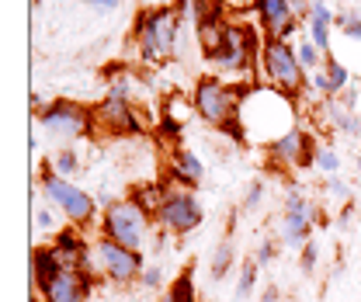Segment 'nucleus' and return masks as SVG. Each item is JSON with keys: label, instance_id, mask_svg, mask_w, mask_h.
Listing matches in <instances>:
<instances>
[{"label": "nucleus", "instance_id": "dca6fc26", "mask_svg": "<svg viewBox=\"0 0 361 302\" xmlns=\"http://www.w3.org/2000/svg\"><path fill=\"white\" fill-rule=\"evenodd\" d=\"M310 4H313L310 21H306V28H310V42H313L323 56H330V28H334V14H330V7H326L323 0H310Z\"/></svg>", "mask_w": 361, "mask_h": 302}, {"label": "nucleus", "instance_id": "a878e982", "mask_svg": "<svg viewBox=\"0 0 361 302\" xmlns=\"http://www.w3.org/2000/svg\"><path fill=\"white\" fill-rule=\"evenodd\" d=\"M261 198H264V181H254L250 188H247V195H243V212H254L257 205H261Z\"/></svg>", "mask_w": 361, "mask_h": 302}, {"label": "nucleus", "instance_id": "c756f323", "mask_svg": "<svg viewBox=\"0 0 361 302\" xmlns=\"http://www.w3.org/2000/svg\"><path fill=\"white\" fill-rule=\"evenodd\" d=\"M35 226H39L42 233H52V236L59 233V229H56V219H52V209H35Z\"/></svg>", "mask_w": 361, "mask_h": 302}, {"label": "nucleus", "instance_id": "7c9ffc66", "mask_svg": "<svg viewBox=\"0 0 361 302\" xmlns=\"http://www.w3.org/2000/svg\"><path fill=\"white\" fill-rule=\"evenodd\" d=\"M326 191H330L334 198H348V184H344L341 177H330V181H326Z\"/></svg>", "mask_w": 361, "mask_h": 302}, {"label": "nucleus", "instance_id": "20e7f679", "mask_svg": "<svg viewBox=\"0 0 361 302\" xmlns=\"http://www.w3.org/2000/svg\"><path fill=\"white\" fill-rule=\"evenodd\" d=\"M101 236H108L129 250H146L149 240L157 236V219L135 195L111 198V202H104V212H101Z\"/></svg>", "mask_w": 361, "mask_h": 302}, {"label": "nucleus", "instance_id": "f257e3e1", "mask_svg": "<svg viewBox=\"0 0 361 302\" xmlns=\"http://www.w3.org/2000/svg\"><path fill=\"white\" fill-rule=\"evenodd\" d=\"M247 87L229 84L216 73L198 77L191 87V104H195V119H202L205 126L226 132L229 139L243 143V126H240V101H243Z\"/></svg>", "mask_w": 361, "mask_h": 302}, {"label": "nucleus", "instance_id": "423d86ee", "mask_svg": "<svg viewBox=\"0 0 361 302\" xmlns=\"http://www.w3.org/2000/svg\"><path fill=\"white\" fill-rule=\"evenodd\" d=\"M90 274H101L108 278L111 285H135L139 274L146 271V260H142V250H129L108 236H94L90 240Z\"/></svg>", "mask_w": 361, "mask_h": 302}, {"label": "nucleus", "instance_id": "473e14b6", "mask_svg": "<svg viewBox=\"0 0 361 302\" xmlns=\"http://www.w3.org/2000/svg\"><path fill=\"white\" fill-rule=\"evenodd\" d=\"M261 302H278V289H274V285H268V289L261 292Z\"/></svg>", "mask_w": 361, "mask_h": 302}, {"label": "nucleus", "instance_id": "393cba45", "mask_svg": "<svg viewBox=\"0 0 361 302\" xmlns=\"http://www.w3.org/2000/svg\"><path fill=\"white\" fill-rule=\"evenodd\" d=\"M334 25H337L348 39L361 42V18H358V14H341V18H334Z\"/></svg>", "mask_w": 361, "mask_h": 302}, {"label": "nucleus", "instance_id": "b1692460", "mask_svg": "<svg viewBox=\"0 0 361 302\" xmlns=\"http://www.w3.org/2000/svg\"><path fill=\"white\" fill-rule=\"evenodd\" d=\"M316 167H319V174H326V177H337V174H341L337 150H334V146H319V150H316Z\"/></svg>", "mask_w": 361, "mask_h": 302}, {"label": "nucleus", "instance_id": "7ed1b4c3", "mask_svg": "<svg viewBox=\"0 0 361 302\" xmlns=\"http://www.w3.org/2000/svg\"><path fill=\"white\" fill-rule=\"evenodd\" d=\"M257 84L271 87V90H278L292 101H299L306 94L310 73L302 70L295 45L285 42V39H264L261 42V49H257Z\"/></svg>", "mask_w": 361, "mask_h": 302}, {"label": "nucleus", "instance_id": "6ab92c4d", "mask_svg": "<svg viewBox=\"0 0 361 302\" xmlns=\"http://www.w3.org/2000/svg\"><path fill=\"white\" fill-rule=\"evenodd\" d=\"M233 260H236V250H233L229 240H223V243L212 250V260H209V274H212V282H223L226 274H229V267H233Z\"/></svg>", "mask_w": 361, "mask_h": 302}, {"label": "nucleus", "instance_id": "2f4dec72", "mask_svg": "<svg viewBox=\"0 0 361 302\" xmlns=\"http://www.w3.org/2000/svg\"><path fill=\"white\" fill-rule=\"evenodd\" d=\"M94 7H101V11H115V7H122V0H87Z\"/></svg>", "mask_w": 361, "mask_h": 302}, {"label": "nucleus", "instance_id": "9b49d317", "mask_svg": "<svg viewBox=\"0 0 361 302\" xmlns=\"http://www.w3.org/2000/svg\"><path fill=\"white\" fill-rule=\"evenodd\" d=\"M94 129L108 132V135H139L142 122L135 115V104L122 94H104L101 104H94Z\"/></svg>", "mask_w": 361, "mask_h": 302}, {"label": "nucleus", "instance_id": "5701e85b", "mask_svg": "<svg viewBox=\"0 0 361 302\" xmlns=\"http://www.w3.org/2000/svg\"><path fill=\"white\" fill-rule=\"evenodd\" d=\"M174 299L180 302H198V296H195V278H191V267H184L178 278L171 282V289H167Z\"/></svg>", "mask_w": 361, "mask_h": 302}, {"label": "nucleus", "instance_id": "c85d7f7f", "mask_svg": "<svg viewBox=\"0 0 361 302\" xmlns=\"http://www.w3.org/2000/svg\"><path fill=\"white\" fill-rule=\"evenodd\" d=\"M274 254H278V243H274V240H261V243H257V250H254V260L264 267V264L274 260Z\"/></svg>", "mask_w": 361, "mask_h": 302}, {"label": "nucleus", "instance_id": "c9c22d12", "mask_svg": "<svg viewBox=\"0 0 361 302\" xmlns=\"http://www.w3.org/2000/svg\"><path fill=\"white\" fill-rule=\"evenodd\" d=\"M233 302H240V299H233Z\"/></svg>", "mask_w": 361, "mask_h": 302}, {"label": "nucleus", "instance_id": "a211bd4d", "mask_svg": "<svg viewBox=\"0 0 361 302\" xmlns=\"http://www.w3.org/2000/svg\"><path fill=\"white\" fill-rule=\"evenodd\" d=\"M45 167L52 174H59V177H66V181H73V177L80 174V157H77V150L63 146V150H56V153L45 160Z\"/></svg>", "mask_w": 361, "mask_h": 302}, {"label": "nucleus", "instance_id": "412c9836", "mask_svg": "<svg viewBox=\"0 0 361 302\" xmlns=\"http://www.w3.org/2000/svg\"><path fill=\"white\" fill-rule=\"evenodd\" d=\"M323 70H326V77H330V84H334V90H337V97L351 87V70L344 66V63H337L334 56H326L323 59Z\"/></svg>", "mask_w": 361, "mask_h": 302}, {"label": "nucleus", "instance_id": "cd10ccee", "mask_svg": "<svg viewBox=\"0 0 361 302\" xmlns=\"http://www.w3.org/2000/svg\"><path fill=\"white\" fill-rule=\"evenodd\" d=\"M316 258H319V247H316V240H310V243H302V254H299V267L310 274L316 267Z\"/></svg>", "mask_w": 361, "mask_h": 302}, {"label": "nucleus", "instance_id": "39448f33", "mask_svg": "<svg viewBox=\"0 0 361 302\" xmlns=\"http://www.w3.org/2000/svg\"><path fill=\"white\" fill-rule=\"evenodd\" d=\"M39 188L45 191L49 205L66 219V226L90 229V226L97 222V202H94V195L84 191L77 181H66V177H59V174H52L45 167L42 177H39Z\"/></svg>", "mask_w": 361, "mask_h": 302}, {"label": "nucleus", "instance_id": "2eb2a0df", "mask_svg": "<svg viewBox=\"0 0 361 302\" xmlns=\"http://www.w3.org/2000/svg\"><path fill=\"white\" fill-rule=\"evenodd\" d=\"M319 115H323V122L337 132V135L361 139V115H358V111H351L344 101H337V97L323 101V104H319Z\"/></svg>", "mask_w": 361, "mask_h": 302}, {"label": "nucleus", "instance_id": "f8f14e48", "mask_svg": "<svg viewBox=\"0 0 361 302\" xmlns=\"http://www.w3.org/2000/svg\"><path fill=\"white\" fill-rule=\"evenodd\" d=\"M90 292H94V274L66 264L35 285V296H42V302H84Z\"/></svg>", "mask_w": 361, "mask_h": 302}, {"label": "nucleus", "instance_id": "1a4fd4ad", "mask_svg": "<svg viewBox=\"0 0 361 302\" xmlns=\"http://www.w3.org/2000/svg\"><path fill=\"white\" fill-rule=\"evenodd\" d=\"M316 150H319L316 135L310 129H302V126L288 129L285 135H278L274 143L264 146V153H268V160H271L274 171H302V167H316Z\"/></svg>", "mask_w": 361, "mask_h": 302}, {"label": "nucleus", "instance_id": "f704fd0d", "mask_svg": "<svg viewBox=\"0 0 361 302\" xmlns=\"http://www.w3.org/2000/svg\"><path fill=\"white\" fill-rule=\"evenodd\" d=\"M355 167H358V174H361V157H358V160H355Z\"/></svg>", "mask_w": 361, "mask_h": 302}, {"label": "nucleus", "instance_id": "4be33fe9", "mask_svg": "<svg viewBox=\"0 0 361 302\" xmlns=\"http://www.w3.org/2000/svg\"><path fill=\"white\" fill-rule=\"evenodd\" d=\"M295 52H299V63H302V70H306V73L319 70V66H323V59H326V56H323V52L310 42V35H306L302 42H295Z\"/></svg>", "mask_w": 361, "mask_h": 302}, {"label": "nucleus", "instance_id": "f3484780", "mask_svg": "<svg viewBox=\"0 0 361 302\" xmlns=\"http://www.w3.org/2000/svg\"><path fill=\"white\" fill-rule=\"evenodd\" d=\"M188 119H195L191 97H184V94H167V101H164V129L180 132L188 126Z\"/></svg>", "mask_w": 361, "mask_h": 302}, {"label": "nucleus", "instance_id": "6e6552de", "mask_svg": "<svg viewBox=\"0 0 361 302\" xmlns=\"http://www.w3.org/2000/svg\"><path fill=\"white\" fill-rule=\"evenodd\" d=\"M42 122V129L52 135V139H87L94 129V108L87 104H77V101H52V104H42V111L35 115Z\"/></svg>", "mask_w": 361, "mask_h": 302}, {"label": "nucleus", "instance_id": "9d476101", "mask_svg": "<svg viewBox=\"0 0 361 302\" xmlns=\"http://www.w3.org/2000/svg\"><path fill=\"white\" fill-rule=\"evenodd\" d=\"M316 226V202H310L302 195V188H288L285 191V209H281V219H278V240L285 247H302L310 243Z\"/></svg>", "mask_w": 361, "mask_h": 302}, {"label": "nucleus", "instance_id": "72a5a7b5", "mask_svg": "<svg viewBox=\"0 0 361 302\" xmlns=\"http://www.w3.org/2000/svg\"><path fill=\"white\" fill-rule=\"evenodd\" d=\"M157 302H180V299H174L171 292H164V296H160V299H157Z\"/></svg>", "mask_w": 361, "mask_h": 302}, {"label": "nucleus", "instance_id": "aec40b11", "mask_svg": "<svg viewBox=\"0 0 361 302\" xmlns=\"http://www.w3.org/2000/svg\"><path fill=\"white\" fill-rule=\"evenodd\" d=\"M257 271H261V264L254 258H247L243 264H240V278H236V296L233 299H247L250 292H254V285H257Z\"/></svg>", "mask_w": 361, "mask_h": 302}, {"label": "nucleus", "instance_id": "ddd939ff", "mask_svg": "<svg viewBox=\"0 0 361 302\" xmlns=\"http://www.w3.org/2000/svg\"><path fill=\"white\" fill-rule=\"evenodd\" d=\"M292 4H295V0H250V7H254V14H257V21H261L264 39H285V42H288V35L299 28Z\"/></svg>", "mask_w": 361, "mask_h": 302}, {"label": "nucleus", "instance_id": "bb28decb", "mask_svg": "<svg viewBox=\"0 0 361 302\" xmlns=\"http://www.w3.org/2000/svg\"><path fill=\"white\" fill-rule=\"evenodd\" d=\"M135 285H142V289H160V285H164V267H160V264L146 267V271L139 274V282H135Z\"/></svg>", "mask_w": 361, "mask_h": 302}, {"label": "nucleus", "instance_id": "f03ea898", "mask_svg": "<svg viewBox=\"0 0 361 302\" xmlns=\"http://www.w3.org/2000/svg\"><path fill=\"white\" fill-rule=\"evenodd\" d=\"M180 4H164V7H149L135 18L133 25V42L142 56V63H167L171 56H180Z\"/></svg>", "mask_w": 361, "mask_h": 302}, {"label": "nucleus", "instance_id": "4468645a", "mask_svg": "<svg viewBox=\"0 0 361 302\" xmlns=\"http://www.w3.org/2000/svg\"><path fill=\"white\" fill-rule=\"evenodd\" d=\"M167 174H171V181L180 184V188H198L202 184V177H205V164L198 160V153H191V150H171V164H167Z\"/></svg>", "mask_w": 361, "mask_h": 302}, {"label": "nucleus", "instance_id": "0eeeda50", "mask_svg": "<svg viewBox=\"0 0 361 302\" xmlns=\"http://www.w3.org/2000/svg\"><path fill=\"white\" fill-rule=\"evenodd\" d=\"M157 219V229L160 233H171V236H188L202 226L205 219V209L198 202V195L191 188H180L174 181H167V191H164V202L160 209L153 212Z\"/></svg>", "mask_w": 361, "mask_h": 302}]
</instances>
